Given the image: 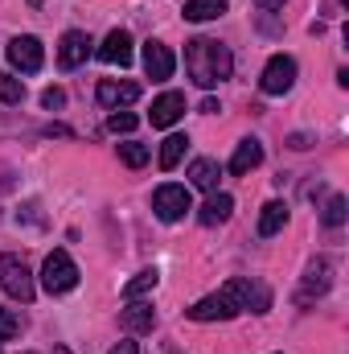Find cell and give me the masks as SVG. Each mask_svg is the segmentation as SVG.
I'll return each instance as SVG.
<instances>
[{"label":"cell","mask_w":349,"mask_h":354,"mask_svg":"<svg viewBox=\"0 0 349 354\" xmlns=\"http://www.w3.org/2000/svg\"><path fill=\"white\" fill-rule=\"evenodd\" d=\"M243 309H251V313H267V309H271V292H267L263 284H255L251 276L226 280L218 292L193 301L185 313H189L193 322H230V317H239Z\"/></svg>","instance_id":"cell-1"},{"label":"cell","mask_w":349,"mask_h":354,"mask_svg":"<svg viewBox=\"0 0 349 354\" xmlns=\"http://www.w3.org/2000/svg\"><path fill=\"white\" fill-rule=\"evenodd\" d=\"M185 71L201 91H210L222 79H230L235 54H230V46H222L214 37H193V41H185Z\"/></svg>","instance_id":"cell-2"},{"label":"cell","mask_w":349,"mask_h":354,"mask_svg":"<svg viewBox=\"0 0 349 354\" xmlns=\"http://www.w3.org/2000/svg\"><path fill=\"white\" fill-rule=\"evenodd\" d=\"M0 288H4L12 301H21V305H29V301L37 297L33 272L25 268V260H21V256H0Z\"/></svg>","instance_id":"cell-3"},{"label":"cell","mask_w":349,"mask_h":354,"mask_svg":"<svg viewBox=\"0 0 349 354\" xmlns=\"http://www.w3.org/2000/svg\"><path fill=\"white\" fill-rule=\"evenodd\" d=\"M74 284H79V268H74V260H70L66 252H50L46 264H41V288H46L50 297H62V292H70Z\"/></svg>","instance_id":"cell-4"},{"label":"cell","mask_w":349,"mask_h":354,"mask_svg":"<svg viewBox=\"0 0 349 354\" xmlns=\"http://www.w3.org/2000/svg\"><path fill=\"white\" fill-rule=\"evenodd\" d=\"M152 210H157V218L161 223H177V218H185L189 210H193V202H189V189L185 185H157V194H152Z\"/></svg>","instance_id":"cell-5"},{"label":"cell","mask_w":349,"mask_h":354,"mask_svg":"<svg viewBox=\"0 0 349 354\" xmlns=\"http://www.w3.org/2000/svg\"><path fill=\"white\" fill-rule=\"evenodd\" d=\"M292 83H296V58H292V54L267 58V66H263V75H259L263 95H288Z\"/></svg>","instance_id":"cell-6"},{"label":"cell","mask_w":349,"mask_h":354,"mask_svg":"<svg viewBox=\"0 0 349 354\" xmlns=\"http://www.w3.org/2000/svg\"><path fill=\"white\" fill-rule=\"evenodd\" d=\"M8 62H12L21 75H37L41 62H46V50H41V41H37L33 33H21V37L8 41Z\"/></svg>","instance_id":"cell-7"},{"label":"cell","mask_w":349,"mask_h":354,"mask_svg":"<svg viewBox=\"0 0 349 354\" xmlns=\"http://www.w3.org/2000/svg\"><path fill=\"white\" fill-rule=\"evenodd\" d=\"M173 66H177V58L165 41H144V75H148L152 83L173 79Z\"/></svg>","instance_id":"cell-8"},{"label":"cell","mask_w":349,"mask_h":354,"mask_svg":"<svg viewBox=\"0 0 349 354\" xmlns=\"http://www.w3.org/2000/svg\"><path fill=\"white\" fill-rule=\"evenodd\" d=\"M90 41L83 29H70V33H62V46H58V66L62 71H74V66H83L90 58Z\"/></svg>","instance_id":"cell-9"},{"label":"cell","mask_w":349,"mask_h":354,"mask_svg":"<svg viewBox=\"0 0 349 354\" xmlns=\"http://www.w3.org/2000/svg\"><path fill=\"white\" fill-rule=\"evenodd\" d=\"M181 115H185V95L181 91H165L161 99H152V111H148L152 128H173Z\"/></svg>","instance_id":"cell-10"},{"label":"cell","mask_w":349,"mask_h":354,"mask_svg":"<svg viewBox=\"0 0 349 354\" xmlns=\"http://www.w3.org/2000/svg\"><path fill=\"white\" fill-rule=\"evenodd\" d=\"M99 58H103L107 66H128V62H132V33H128V29H111V33L103 37V46H99Z\"/></svg>","instance_id":"cell-11"},{"label":"cell","mask_w":349,"mask_h":354,"mask_svg":"<svg viewBox=\"0 0 349 354\" xmlns=\"http://www.w3.org/2000/svg\"><path fill=\"white\" fill-rule=\"evenodd\" d=\"M94 95H99V103H103V107L119 111V107H128V103H136V99H140V87H136V83H115V79H103Z\"/></svg>","instance_id":"cell-12"},{"label":"cell","mask_w":349,"mask_h":354,"mask_svg":"<svg viewBox=\"0 0 349 354\" xmlns=\"http://www.w3.org/2000/svg\"><path fill=\"white\" fill-rule=\"evenodd\" d=\"M230 210H235V198L214 189V194L206 198V206L197 210V218H201V227H218V223H226V218H230Z\"/></svg>","instance_id":"cell-13"},{"label":"cell","mask_w":349,"mask_h":354,"mask_svg":"<svg viewBox=\"0 0 349 354\" xmlns=\"http://www.w3.org/2000/svg\"><path fill=\"white\" fill-rule=\"evenodd\" d=\"M259 161H263V145L255 140V136H247V140H239V149H235V157H230V174L235 177L251 174Z\"/></svg>","instance_id":"cell-14"},{"label":"cell","mask_w":349,"mask_h":354,"mask_svg":"<svg viewBox=\"0 0 349 354\" xmlns=\"http://www.w3.org/2000/svg\"><path fill=\"white\" fill-rule=\"evenodd\" d=\"M119 322H123V330L128 334H148L152 326H157V313H152V305H128L123 313H119Z\"/></svg>","instance_id":"cell-15"},{"label":"cell","mask_w":349,"mask_h":354,"mask_svg":"<svg viewBox=\"0 0 349 354\" xmlns=\"http://www.w3.org/2000/svg\"><path fill=\"white\" fill-rule=\"evenodd\" d=\"M329 284H333V264L329 260H312L308 276H304V297H321V292H329Z\"/></svg>","instance_id":"cell-16"},{"label":"cell","mask_w":349,"mask_h":354,"mask_svg":"<svg viewBox=\"0 0 349 354\" xmlns=\"http://www.w3.org/2000/svg\"><path fill=\"white\" fill-rule=\"evenodd\" d=\"M283 227H288V206H283V202H267L259 210V235L271 239V235H279Z\"/></svg>","instance_id":"cell-17"},{"label":"cell","mask_w":349,"mask_h":354,"mask_svg":"<svg viewBox=\"0 0 349 354\" xmlns=\"http://www.w3.org/2000/svg\"><path fill=\"white\" fill-rule=\"evenodd\" d=\"M218 177H222V169H218L210 157H197V161L189 165V181H193L197 189H206V194H214V189H218Z\"/></svg>","instance_id":"cell-18"},{"label":"cell","mask_w":349,"mask_h":354,"mask_svg":"<svg viewBox=\"0 0 349 354\" xmlns=\"http://www.w3.org/2000/svg\"><path fill=\"white\" fill-rule=\"evenodd\" d=\"M185 21H218L226 12V0H185Z\"/></svg>","instance_id":"cell-19"},{"label":"cell","mask_w":349,"mask_h":354,"mask_svg":"<svg viewBox=\"0 0 349 354\" xmlns=\"http://www.w3.org/2000/svg\"><path fill=\"white\" fill-rule=\"evenodd\" d=\"M185 149H189V136H185V132H173V136H169V140L161 145V169H165V174L181 165V157H185Z\"/></svg>","instance_id":"cell-20"},{"label":"cell","mask_w":349,"mask_h":354,"mask_svg":"<svg viewBox=\"0 0 349 354\" xmlns=\"http://www.w3.org/2000/svg\"><path fill=\"white\" fill-rule=\"evenodd\" d=\"M157 268H144V272H136L128 284H123V301H136V297H144V292H152L157 288Z\"/></svg>","instance_id":"cell-21"},{"label":"cell","mask_w":349,"mask_h":354,"mask_svg":"<svg viewBox=\"0 0 349 354\" xmlns=\"http://www.w3.org/2000/svg\"><path fill=\"white\" fill-rule=\"evenodd\" d=\"M25 99V83L12 71H0V103H21Z\"/></svg>","instance_id":"cell-22"},{"label":"cell","mask_w":349,"mask_h":354,"mask_svg":"<svg viewBox=\"0 0 349 354\" xmlns=\"http://www.w3.org/2000/svg\"><path fill=\"white\" fill-rule=\"evenodd\" d=\"M346 206H349V202L341 198V194H333V198L325 202V214H321V218H325V227H329V231H337V227L346 223V214H349Z\"/></svg>","instance_id":"cell-23"},{"label":"cell","mask_w":349,"mask_h":354,"mask_svg":"<svg viewBox=\"0 0 349 354\" xmlns=\"http://www.w3.org/2000/svg\"><path fill=\"white\" fill-rule=\"evenodd\" d=\"M119 161H123L128 169H144V165H148V149L128 140V145H119Z\"/></svg>","instance_id":"cell-24"},{"label":"cell","mask_w":349,"mask_h":354,"mask_svg":"<svg viewBox=\"0 0 349 354\" xmlns=\"http://www.w3.org/2000/svg\"><path fill=\"white\" fill-rule=\"evenodd\" d=\"M21 334V317L12 309H0V342H12Z\"/></svg>","instance_id":"cell-25"},{"label":"cell","mask_w":349,"mask_h":354,"mask_svg":"<svg viewBox=\"0 0 349 354\" xmlns=\"http://www.w3.org/2000/svg\"><path fill=\"white\" fill-rule=\"evenodd\" d=\"M136 124H140V120H136L132 111H111V120H107L111 132H136Z\"/></svg>","instance_id":"cell-26"},{"label":"cell","mask_w":349,"mask_h":354,"mask_svg":"<svg viewBox=\"0 0 349 354\" xmlns=\"http://www.w3.org/2000/svg\"><path fill=\"white\" fill-rule=\"evenodd\" d=\"M41 107H46V111L66 107V91H62V87H46V91H41Z\"/></svg>","instance_id":"cell-27"},{"label":"cell","mask_w":349,"mask_h":354,"mask_svg":"<svg viewBox=\"0 0 349 354\" xmlns=\"http://www.w3.org/2000/svg\"><path fill=\"white\" fill-rule=\"evenodd\" d=\"M111 354H140V351H136V342H132V338H123L119 346H111Z\"/></svg>","instance_id":"cell-28"},{"label":"cell","mask_w":349,"mask_h":354,"mask_svg":"<svg viewBox=\"0 0 349 354\" xmlns=\"http://www.w3.org/2000/svg\"><path fill=\"white\" fill-rule=\"evenodd\" d=\"M255 4H259L263 12H271V8H279V4H283V0H255Z\"/></svg>","instance_id":"cell-29"},{"label":"cell","mask_w":349,"mask_h":354,"mask_svg":"<svg viewBox=\"0 0 349 354\" xmlns=\"http://www.w3.org/2000/svg\"><path fill=\"white\" fill-rule=\"evenodd\" d=\"M54 354H70V351H66V346H58V351H54Z\"/></svg>","instance_id":"cell-30"}]
</instances>
